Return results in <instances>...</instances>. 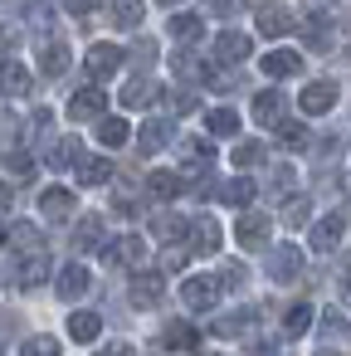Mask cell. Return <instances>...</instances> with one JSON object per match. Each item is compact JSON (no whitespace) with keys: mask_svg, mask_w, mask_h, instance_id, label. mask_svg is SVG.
Returning a JSON list of instances; mask_svg holds the SVG:
<instances>
[{"mask_svg":"<svg viewBox=\"0 0 351 356\" xmlns=\"http://www.w3.org/2000/svg\"><path fill=\"white\" fill-rule=\"evenodd\" d=\"M127 137H132V127H127L122 118H103V122H98V142H103V147H122Z\"/></svg>","mask_w":351,"mask_h":356,"instance_id":"cell-30","label":"cell"},{"mask_svg":"<svg viewBox=\"0 0 351 356\" xmlns=\"http://www.w3.org/2000/svg\"><path fill=\"white\" fill-rule=\"evenodd\" d=\"M93 10V0H69V15H88Z\"/></svg>","mask_w":351,"mask_h":356,"instance_id":"cell-49","label":"cell"},{"mask_svg":"<svg viewBox=\"0 0 351 356\" xmlns=\"http://www.w3.org/2000/svg\"><path fill=\"white\" fill-rule=\"evenodd\" d=\"M44 278H49V254H30V259L20 264V273H15L20 288H40Z\"/></svg>","mask_w":351,"mask_h":356,"instance_id":"cell-22","label":"cell"},{"mask_svg":"<svg viewBox=\"0 0 351 356\" xmlns=\"http://www.w3.org/2000/svg\"><path fill=\"white\" fill-rule=\"evenodd\" d=\"M254 191H259V186H254V181H244V176H239V181H229V186H220V195H225L229 205H249V200H254Z\"/></svg>","mask_w":351,"mask_h":356,"instance_id":"cell-34","label":"cell"},{"mask_svg":"<svg viewBox=\"0 0 351 356\" xmlns=\"http://www.w3.org/2000/svg\"><path fill=\"white\" fill-rule=\"evenodd\" d=\"M268 273H273L278 283H293V278L302 273V249H293V244H278V249L268 254Z\"/></svg>","mask_w":351,"mask_h":356,"instance_id":"cell-9","label":"cell"},{"mask_svg":"<svg viewBox=\"0 0 351 356\" xmlns=\"http://www.w3.org/2000/svg\"><path fill=\"white\" fill-rule=\"evenodd\" d=\"M341 234H346V210H332V215H322V220L312 225V239H307V244H312L317 254H332V249L341 244Z\"/></svg>","mask_w":351,"mask_h":356,"instance_id":"cell-3","label":"cell"},{"mask_svg":"<svg viewBox=\"0 0 351 356\" xmlns=\"http://www.w3.org/2000/svg\"><path fill=\"white\" fill-rule=\"evenodd\" d=\"M249 322H254V312L244 307V312H234V317H220V322H210V332H215V337H234V332H244Z\"/></svg>","mask_w":351,"mask_h":356,"instance_id":"cell-35","label":"cell"},{"mask_svg":"<svg viewBox=\"0 0 351 356\" xmlns=\"http://www.w3.org/2000/svg\"><path fill=\"white\" fill-rule=\"evenodd\" d=\"M293 30V15L288 10H278V6H268V10H259V35H268V40H278V35H288Z\"/></svg>","mask_w":351,"mask_h":356,"instance_id":"cell-23","label":"cell"},{"mask_svg":"<svg viewBox=\"0 0 351 356\" xmlns=\"http://www.w3.org/2000/svg\"><path fill=\"white\" fill-rule=\"evenodd\" d=\"M302 35H307L312 49H327L332 44V20H312V25H302Z\"/></svg>","mask_w":351,"mask_h":356,"instance_id":"cell-36","label":"cell"},{"mask_svg":"<svg viewBox=\"0 0 351 356\" xmlns=\"http://www.w3.org/2000/svg\"><path fill=\"white\" fill-rule=\"evenodd\" d=\"M156 98H161V88H156L152 79H132V83L122 88V103H127V108H152Z\"/></svg>","mask_w":351,"mask_h":356,"instance_id":"cell-20","label":"cell"},{"mask_svg":"<svg viewBox=\"0 0 351 356\" xmlns=\"http://www.w3.org/2000/svg\"><path fill=\"white\" fill-rule=\"evenodd\" d=\"M215 59H220V64H239V59H249V35L225 30V35L215 40Z\"/></svg>","mask_w":351,"mask_h":356,"instance_id":"cell-12","label":"cell"},{"mask_svg":"<svg viewBox=\"0 0 351 356\" xmlns=\"http://www.w3.org/2000/svg\"><path fill=\"white\" fill-rule=\"evenodd\" d=\"M161 293H166V278H161L156 268L132 273V302H137V307H156V302H161Z\"/></svg>","mask_w":351,"mask_h":356,"instance_id":"cell-7","label":"cell"},{"mask_svg":"<svg viewBox=\"0 0 351 356\" xmlns=\"http://www.w3.org/2000/svg\"><path fill=\"white\" fill-rule=\"evenodd\" d=\"M176 69H181V79H200V69H195V59H190V54H181V59H176Z\"/></svg>","mask_w":351,"mask_h":356,"instance_id":"cell-46","label":"cell"},{"mask_svg":"<svg viewBox=\"0 0 351 356\" xmlns=\"http://www.w3.org/2000/svg\"><path fill=\"white\" fill-rule=\"evenodd\" d=\"M259 161H263V147H259V142H244V147H234V166H239V171H254Z\"/></svg>","mask_w":351,"mask_h":356,"instance_id":"cell-38","label":"cell"},{"mask_svg":"<svg viewBox=\"0 0 351 356\" xmlns=\"http://www.w3.org/2000/svg\"><path fill=\"white\" fill-rule=\"evenodd\" d=\"M181 302L190 307V312H210L215 302H220V278H186L181 283Z\"/></svg>","mask_w":351,"mask_h":356,"instance_id":"cell-2","label":"cell"},{"mask_svg":"<svg viewBox=\"0 0 351 356\" xmlns=\"http://www.w3.org/2000/svg\"><path fill=\"white\" fill-rule=\"evenodd\" d=\"M103 259H108V264H122V268H127V264L137 268V264L147 259V239H142V234H122V239H113V244L103 249Z\"/></svg>","mask_w":351,"mask_h":356,"instance_id":"cell-6","label":"cell"},{"mask_svg":"<svg viewBox=\"0 0 351 356\" xmlns=\"http://www.w3.org/2000/svg\"><path fill=\"white\" fill-rule=\"evenodd\" d=\"M98 244H103V220L93 215V220L79 225V249H98Z\"/></svg>","mask_w":351,"mask_h":356,"instance_id":"cell-39","label":"cell"},{"mask_svg":"<svg viewBox=\"0 0 351 356\" xmlns=\"http://www.w3.org/2000/svg\"><path fill=\"white\" fill-rule=\"evenodd\" d=\"M278 142H283L288 152H302V147H307V132H302L297 122H278Z\"/></svg>","mask_w":351,"mask_h":356,"instance_id":"cell-37","label":"cell"},{"mask_svg":"<svg viewBox=\"0 0 351 356\" xmlns=\"http://www.w3.org/2000/svg\"><path fill=\"white\" fill-rule=\"evenodd\" d=\"M10 200H15V191H10L6 181H0V210H10Z\"/></svg>","mask_w":351,"mask_h":356,"instance_id":"cell-50","label":"cell"},{"mask_svg":"<svg viewBox=\"0 0 351 356\" xmlns=\"http://www.w3.org/2000/svg\"><path fill=\"white\" fill-rule=\"evenodd\" d=\"M186 234H190V249H195V254H215V249H220V225H215V220H190Z\"/></svg>","mask_w":351,"mask_h":356,"instance_id":"cell-16","label":"cell"},{"mask_svg":"<svg viewBox=\"0 0 351 356\" xmlns=\"http://www.w3.org/2000/svg\"><path fill=\"white\" fill-rule=\"evenodd\" d=\"M254 122H263V127H278V122H283V93L263 88V93L254 98Z\"/></svg>","mask_w":351,"mask_h":356,"instance_id":"cell-13","label":"cell"},{"mask_svg":"<svg viewBox=\"0 0 351 356\" xmlns=\"http://www.w3.org/2000/svg\"><path fill=\"white\" fill-rule=\"evenodd\" d=\"M132 59H137V64H152V59H156V44H152V40H137V44H132Z\"/></svg>","mask_w":351,"mask_h":356,"instance_id":"cell-43","label":"cell"},{"mask_svg":"<svg viewBox=\"0 0 351 356\" xmlns=\"http://www.w3.org/2000/svg\"><path fill=\"white\" fill-rule=\"evenodd\" d=\"M15 244H25L30 254H44V249H40V229H35V225H15Z\"/></svg>","mask_w":351,"mask_h":356,"instance_id":"cell-42","label":"cell"},{"mask_svg":"<svg viewBox=\"0 0 351 356\" xmlns=\"http://www.w3.org/2000/svg\"><path fill=\"white\" fill-rule=\"evenodd\" d=\"M10 171H15V176H30V171H35V161H30L25 152H10Z\"/></svg>","mask_w":351,"mask_h":356,"instance_id":"cell-44","label":"cell"},{"mask_svg":"<svg viewBox=\"0 0 351 356\" xmlns=\"http://www.w3.org/2000/svg\"><path fill=\"white\" fill-rule=\"evenodd\" d=\"M93 356H132V346H127V341H108V346H98Z\"/></svg>","mask_w":351,"mask_h":356,"instance_id":"cell-45","label":"cell"},{"mask_svg":"<svg viewBox=\"0 0 351 356\" xmlns=\"http://www.w3.org/2000/svg\"><path fill=\"white\" fill-rule=\"evenodd\" d=\"M40 69H44V79H59V74H69V44L49 40V44L40 49Z\"/></svg>","mask_w":351,"mask_h":356,"instance_id":"cell-18","label":"cell"},{"mask_svg":"<svg viewBox=\"0 0 351 356\" xmlns=\"http://www.w3.org/2000/svg\"><path fill=\"white\" fill-rule=\"evenodd\" d=\"M268 79H293V74H302V54L297 49H273V54H263V64H259Z\"/></svg>","mask_w":351,"mask_h":356,"instance_id":"cell-11","label":"cell"},{"mask_svg":"<svg viewBox=\"0 0 351 356\" xmlns=\"http://www.w3.org/2000/svg\"><path fill=\"white\" fill-rule=\"evenodd\" d=\"M0 244H6V225H0Z\"/></svg>","mask_w":351,"mask_h":356,"instance_id":"cell-54","label":"cell"},{"mask_svg":"<svg viewBox=\"0 0 351 356\" xmlns=\"http://www.w3.org/2000/svg\"><path fill=\"white\" fill-rule=\"evenodd\" d=\"M108 176H113V166H108L103 156H88V161H79V181H83V186H103Z\"/></svg>","mask_w":351,"mask_h":356,"instance_id":"cell-33","label":"cell"},{"mask_svg":"<svg viewBox=\"0 0 351 356\" xmlns=\"http://www.w3.org/2000/svg\"><path fill=\"white\" fill-rule=\"evenodd\" d=\"M117 69H122V49H117V44H93V49H88V74H93V83L113 79Z\"/></svg>","mask_w":351,"mask_h":356,"instance_id":"cell-8","label":"cell"},{"mask_svg":"<svg viewBox=\"0 0 351 356\" xmlns=\"http://www.w3.org/2000/svg\"><path fill=\"white\" fill-rule=\"evenodd\" d=\"M156 6H166V10H171V6H181V0H156Z\"/></svg>","mask_w":351,"mask_h":356,"instance_id":"cell-52","label":"cell"},{"mask_svg":"<svg viewBox=\"0 0 351 356\" xmlns=\"http://www.w3.org/2000/svg\"><path fill=\"white\" fill-rule=\"evenodd\" d=\"M181 152H186V166L190 171H210V161H215V147L210 142H181Z\"/></svg>","mask_w":351,"mask_h":356,"instance_id":"cell-31","label":"cell"},{"mask_svg":"<svg viewBox=\"0 0 351 356\" xmlns=\"http://www.w3.org/2000/svg\"><path fill=\"white\" fill-rule=\"evenodd\" d=\"M54 288H59V298H83V293H88V268H83V264H69V268H59Z\"/></svg>","mask_w":351,"mask_h":356,"instance_id":"cell-17","label":"cell"},{"mask_svg":"<svg viewBox=\"0 0 351 356\" xmlns=\"http://www.w3.org/2000/svg\"><path fill=\"white\" fill-rule=\"evenodd\" d=\"M234 6H239V0H210V10H215V15H234Z\"/></svg>","mask_w":351,"mask_h":356,"instance_id":"cell-48","label":"cell"},{"mask_svg":"<svg viewBox=\"0 0 351 356\" xmlns=\"http://www.w3.org/2000/svg\"><path fill=\"white\" fill-rule=\"evenodd\" d=\"M249 6H259V10H268V0H249Z\"/></svg>","mask_w":351,"mask_h":356,"instance_id":"cell-53","label":"cell"},{"mask_svg":"<svg viewBox=\"0 0 351 356\" xmlns=\"http://www.w3.org/2000/svg\"><path fill=\"white\" fill-rule=\"evenodd\" d=\"M268 229H273V225H268V215L244 210V215H239V225H234V239H239L244 249H263V244H268Z\"/></svg>","mask_w":351,"mask_h":356,"instance_id":"cell-4","label":"cell"},{"mask_svg":"<svg viewBox=\"0 0 351 356\" xmlns=\"http://www.w3.org/2000/svg\"><path fill=\"white\" fill-rule=\"evenodd\" d=\"M171 40L176 44H195L200 40V20L195 15H171Z\"/></svg>","mask_w":351,"mask_h":356,"instance_id":"cell-32","label":"cell"},{"mask_svg":"<svg viewBox=\"0 0 351 356\" xmlns=\"http://www.w3.org/2000/svg\"><path fill=\"white\" fill-rule=\"evenodd\" d=\"M108 15H113L117 30H132V25H142L147 6H142V0H108Z\"/></svg>","mask_w":351,"mask_h":356,"instance_id":"cell-19","label":"cell"},{"mask_svg":"<svg viewBox=\"0 0 351 356\" xmlns=\"http://www.w3.org/2000/svg\"><path fill=\"white\" fill-rule=\"evenodd\" d=\"M186 229H190V220H181V215H171V210H161V215L152 220V234L166 239V244H171V239H186Z\"/></svg>","mask_w":351,"mask_h":356,"instance_id":"cell-24","label":"cell"},{"mask_svg":"<svg viewBox=\"0 0 351 356\" xmlns=\"http://www.w3.org/2000/svg\"><path fill=\"white\" fill-rule=\"evenodd\" d=\"M317 356H336V351H317Z\"/></svg>","mask_w":351,"mask_h":356,"instance_id":"cell-55","label":"cell"},{"mask_svg":"<svg viewBox=\"0 0 351 356\" xmlns=\"http://www.w3.org/2000/svg\"><path fill=\"white\" fill-rule=\"evenodd\" d=\"M40 215H44V220H69V215H74V191H59V186L44 191V195H40Z\"/></svg>","mask_w":351,"mask_h":356,"instance_id":"cell-15","label":"cell"},{"mask_svg":"<svg viewBox=\"0 0 351 356\" xmlns=\"http://www.w3.org/2000/svg\"><path fill=\"white\" fill-rule=\"evenodd\" d=\"M166 142H171V122H166V118H152V122H142V132H137V147H142L147 156H152V152H161Z\"/></svg>","mask_w":351,"mask_h":356,"instance_id":"cell-14","label":"cell"},{"mask_svg":"<svg viewBox=\"0 0 351 356\" xmlns=\"http://www.w3.org/2000/svg\"><path fill=\"white\" fill-rule=\"evenodd\" d=\"M103 108H108V98H103V88H98V83H88V88H79V93L69 98V118H74V122L103 118Z\"/></svg>","mask_w":351,"mask_h":356,"instance_id":"cell-5","label":"cell"},{"mask_svg":"<svg viewBox=\"0 0 351 356\" xmlns=\"http://www.w3.org/2000/svg\"><path fill=\"white\" fill-rule=\"evenodd\" d=\"M98 332H103V317H98V312H74V317H69V337H74V341H93Z\"/></svg>","mask_w":351,"mask_h":356,"instance_id":"cell-27","label":"cell"},{"mask_svg":"<svg viewBox=\"0 0 351 356\" xmlns=\"http://www.w3.org/2000/svg\"><path fill=\"white\" fill-rule=\"evenodd\" d=\"M79 152H83V147H79V137H59V142L49 147V166H54V171H64V166H74V161H79Z\"/></svg>","mask_w":351,"mask_h":356,"instance_id":"cell-28","label":"cell"},{"mask_svg":"<svg viewBox=\"0 0 351 356\" xmlns=\"http://www.w3.org/2000/svg\"><path fill=\"white\" fill-rule=\"evenodd\" d=\"M147 186H152V195H156V200H176V195L186 191V176H181V171H152V181H147Z\"/></svg>","mask_w":351,"mask_h":356,"instance_id":"cell-21","label":"cell"},{"mask_svg":"<svg viewBox=\"0 0 351 356\" xmlns=\"http://www.w3.org/2000/svg\"><path fill=\"white\" fill-rule=\"evenodd\" d=\"M161 341H166L171 351H190V346H200V332H195L190 322H171V327L161 332Z\"/></svg>","mask_w":351,"mask_h":356,"instance_id":"cell-25","label":"cell"},{"mask_svg":"<svg viewBox=\"0 0 351 356\" xmlns=\"http://www.w3.org/2000/svg\"><path fill=\"white\" fill-rule=\"evenodd\" d=\"M205 127H210V137H234L239 132V113L234 108H215V113H205Z\"/></svg>","mask_w":351,"mask_h":356,"instance_id":"cell-26","label":"cell"},{"mask_svg":"<svg viewBox=\"0 0 351 356\" xmlns=\"http://www.w3.org/2000/svg\"><path fill=\"white\" fill-rule=\"evenodd\" d=\"M30 88H35V79H30L25 64H15V59L0 64V98H25Z\"/></svg>","mask_w":351,"mask_h":356,"instance_id":"cell-10","label":"cell"},{"mask_svg":"<svg viewBox=\"0 0 351 356\" xmlns=\"http://www.w3.org/2000/svg\"><path fill=\"white\" fill-rule=\"evenodd\" d=\"M307 327H312V302H293V307L283 312V332H288V337H302Z\"/></svg>","mask_w":351,"mask_h":356,"instance_id":"cell-29","label":"cell"},{"mask_svg":"<svg viewBox=\"0 0 351 356\" xmlns=\"http://www.w3.org/2000/svg\"><path fill=\"white\" fill-rule=\"evenodd\" d=\"M15 49V30L10 25H0V54H10Z\"/></svg>","mask_w":351,"mask_h":356,"instance_id":"cell-47","label":"cell"},{"mask_svg":"<svg viewBox=\"0 0 351 356\" xmlns=\"http://www.w3.org/2000/svg\"><path fill=\"white\" fill-rule=\"evenodd\" d=\"M64 346L54 341V337H30L25 346H20V356H59Z\"/></svg>","mask_w":351,"mask_h":356,"instance_id":"cell-40","label":"cell"},{"mask_svg":"<svg viewBox=\"0 0 351 356\" xmlns=\"http://www.w3.org/2000/svg\"><path fill=\"white\" fill-rule=\"evenodd\" d=\"M341 298H346V307H351V264H346V283H341Z\"/></svg>","mask_w":351,"mask_h":356,"instance_id":"cell-51","label":"cell"},{"mask_svg":"<svg viewBox=\"0 0 351 356\" xmlns=\"http://www.w3.org/2000/svg\"><path fill=\"white\" fill-rule=\"evenodd\" d=\"M283 220H288V225H307V200H302V195H293V200L283 205Z\"/></svg>","mask_w":351,"mask_h":356,"instance_id":"cell-41","label":"cell"},{"mask_svg":"<svg viewBox=\"0 0 351 356\" xmlns=\"http://www.w3.org/2000/svg\"><path fill=\"white\" fill-rule=\"evenodd\" d=\"M336 98H341V88H336L332 79H317V83H307V88H302L297 108H302L307 118H322V113H332V108H336Z\"/></svg>","mask_w":351,"mask_h":356,"instance_id":"cell-1","label":"cell"}]
</instances>
